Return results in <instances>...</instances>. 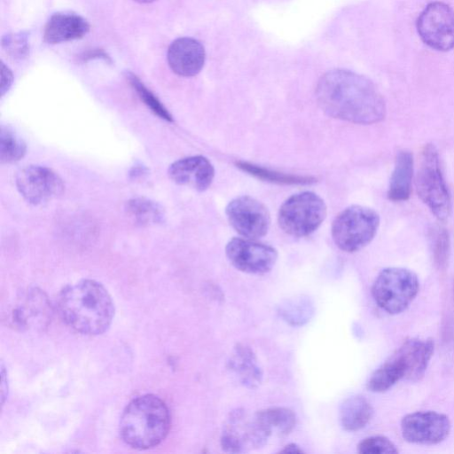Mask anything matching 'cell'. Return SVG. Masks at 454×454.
<instances>
[{"label": "cell", "instance_id": "17", "mask_svg": "<svg viewBox=\"0 0 454 454\" xmlns=\"http://www.w3.org/2000/svg\"><path fill=\"white\" fill-rule=\"evenodd\" d=\"M89 29V23L82 17L74 13L58 12L47 21L43 39L51 44L72 41L84 36Z\"/></svg>", "mask_w": 454, "mask_h": 454}, {"label": "cell", "instance_id": "7", "mask_svg": "<svg viewBox=\"0 0 454 454\" xmlns=\"http://www.w3.org/2000/svg\"><path fill=\"white\" fill-rule=\"evenodd\" d=\"M419 290L417 275L405 268L388 267L376 277L372 294L377 305L390 315L403 312Z\"/></svg>", "mask_w": 454, "mask_h": 454}, {"label": "cell", "instance_id": "33", "mask_svg": "<svg viewBox=\"0 0 454 454\" xmlns=\"http://www.w3.org/2000/svg\"><path fill=\"white\" fill-rule=\"evenodd\" d=\"M453 290H454V285H453Z\"/></svg>", "mask_w": 454, "mask_h": 454}, {"label": "cell", "instance_id": "1", "mask_svg": "<svg viewBox=\"0 0 454 454\" xmlns=\"http://www.w3.org/2000/svg\"><path fill=\"white\" fill-rule=\"evenodd\" d=\"M316 98L322 111L335 119L367 125L386 116V103L376 85L349 70L333 69L323 74Z\"/></svg>", "mask_w": 454, "mask_h": 454}, {"label": "cell", "instance_id": "11", "mask_svg": "<svg viewBox=\"0 0 454 454\" xmlns=\"http://www.w3.org/2000/svg\"><path fill=\"white\" fill-rule=\"evenodd\" d=\"M227 219L231 227L243 238L255 239L263 237L270 225L267 207L250 196L235 198L226 207Z\"/></svg>", "mask_w": 454, "mask_h": 454}, {"label": "cell", "instance_id": "3", "mask_svg": "<svg viewBox=\"0 0 454 454\" xmlns=\"http://www.w3.org/2000/svg\"><path fill=\"white\" fill-rule=\"evenodd\" d=\"M170 427L166 403L154 395L133 399L122 412L120 433L123 441L135 449L145 450L161 442Z\"/></svg>", "mask_w": 454, "mask_h": 454}, {"label": "cell", "instance_id": "21", "mask_svg": "<svg viewBox=\"0 0 454 454\" xmlns=\"http://www.w3.org/2000/svg\"><path fill=\"white\" fill-rule=\"evenodd\" d=\"M373 409L363 395H356L345 399L340 407L339 418L342 428L355 432L364 428L371 420Z\"/></svg>", "mask_w": 454, "mask_h": 454}, {"label": "cell", "instance_id": "16", "mask_svg": "<svg viewBox=\"0 0 454 454\" xmlns=\"http://www.w3.org/2000/svg\"><path fill=\"white\" fill-rule=\"evenodd\" d=\"M205 50L196 39L181 37L172 42L168 50V62L174 73L190 77L200 72L205 62Z\"/></svg>", "mask_w": 454, "mask_h": 454}, {"label": "cell", "instance_id": "8", "mask_svg": "<svg viewBox=\"0 0 454 454\" xmlns=\"http://www.w3.org/2000/svg\"><path fill=\"white\" fill-rule=\"evenodd\" d=\"M327 213L324 200L312 192L294 194L280 207L279 227L293 237H306L324 222Z\"/></svg>", "mask_w": 454, "mask_h": 454}, {"label": "cell", "instance_id": "31", "mask_svg": "<svg viewBox=\"0 0 454 454\" xmlns=\"http://www.w3.org/2000/svg\"><path fill=\"white\" fill-rule=\"evenodd\" d=\"M281 453H303V450L296 443L291 442L283 447Z\"/></svg>", "mask_w": 454, "mask_h": 454}, {"label": "cell", "instance_id": "29", "mask_svg": "<svg viewBox=\"0 0 454 454\" xmlns=\"http://www.w3.org/2000/svg\"><path fill=\"white\" fill-rule=\"evenodd\" d=\"M398 451L396 445L382 435L364 438L357 445V452L361 454H395Z\"/></svg>", "mask_w": 454, "mask_h": 454}, {"label": "cell", "instance_id": "18", "mask_svg": "<svg viewBox=\"0 0 454 454\" xmlns=\"http://www.w3.org/2000/svg\"><path fill=\"white\" fill-rule=\"evenodd\" d=\"M14 319L24 327H42L51 317L46 296L36 289L29 290L17 304Z\"/></svg>", "mask_w": 454, "mask_h": 454}, {"label": "cell", "instance_id": "9", "mask_svg": "<svg viewBox=\"0 0 454 454\" xmlns=\"http://www.w3.org/2000/svg\"><path fill=\"white\" fill-rule=\"evenodd\" d=\"M270 434L259 422L255 413L236 409L226 419L220 437L225 452L242 453L256 450L266 444Z\"/></svg>", "mask_w": 454, "mask_h": 454}, {"label": "cell", "instance_id": "4", "mask_svg": "<svg viewBox=\"0 0 454 454\" xmlns=\"http://www.w3.org/2000/svg\"><path fill=\"white\" fill-rule=\"evenodd\" d=\"M434 350L432 339L405 340L371 375L367 387L374 393L390 389L401 380L417 381L425 374Z\"/></svg>", "mask_w": 454, "mask_h": 454}, {"label": "cell", "instance_id": "5", "mask_svg": "<svg viewBox=\"0 0 454 454\" xmlns=\"http://www.w3.org/2000/svg\"><path fill=\"white\" fill-rule=\"evenodd\" d=\"M415 184L421 200L440 221H445L451 212L450 194L444 180L438 151L427 144L421 153Z\"/></svg>", "mask_w": 454, "mask_h": 454}, {"label": "cell", "instance_id": "12", "mask_svg": "<svg viewBox=\"0 0 454 454\" xmlns=\"http://www.w3.org/2000/svg\"><path fill=\"white\" fill-rule=\"evenodd\" d=\"M229 262L239 270L254 275L272 270L278 260L277 250L247 238H233L225 247Z\"/></svg>", "mask_w": 454, "mask_h": 454}, {"label": "cell", "instance_id": "32", "mask_svg": "<svg viewBox=\"0 0 454 454\" xmlns=\"http://www.w3.org/2000/svg\"><path fill=\"white\" fill-rule=\"evenodd\" d=\"M134 1H137V2L142 3V4H146V3H151L154 0H134Z\"/></svg>", "mask_w": 454, "mask_h": 454}, {"label": "cell", "instance_id": "14", "mask_svg": "<svg viewBox=\"0 0 454 454\" xmlns=\"http://www.w3.org/2000/svg\"><path fill=\"white\" fill-rule=\"evenodd\" d=\"M403 438L413 444L435 445L450 434L451 425L447 415L434 411H419L401 420Z\"/></svg>", "mask_w": 454, "mask_h": 454}, {"label": "cell", "instance_id": "24", "mask_svg": "<svg viewBox=\"0 0 454 454\" xmlns=\"http://www.w3.org/2000/svg\"><path fill=\"white\" fill-rule=\"evenodd\" d=\"M280 317L292 325H302L311 318L314 307L308 297L297 296L283 301L278 306Z\"/></svg>", "mask_w": 454, "mask_h": 454}, {"label": "cell", "instance_id": "28", "mask_svg": "<svg viewBox=\"0 0 454 454\" xmlns=\"http://www.w3.org/2000/svg\"><path fill=\"white\" fill-rule=\"evenodd\" d=\"M429 239L435 264L439 268L445 267L450 251L448 231L441 226H435L430 230Z\"/></svg>", "mask_w": 454, "mask_h": 454}, {"label": "cell", "instance_id": "26", "mask_svg": "<svg viewBox=\"0 0 454 454\" xmlns=\"http://www.w3.org/2000/svg\"><path fill=\"white\" fill-rule=\"evenodd\" d=\"M27 152L25 142L12 129L2 127L0 131V160L14 163L21 160Z\"/></svg>", "mask_w": 454, "mask_h": 454}, {"label": "cell", "instance_id": "19", "mask_svg": "<svg viewBox=\"0 0 454 454\" xmlns=\"http://www.w3.org/2000/svg\"><path fill=\"white\" fill-rule=\"evenodd\" d=\"M229 369L247 388H256L262 380V371L257 357L248 346L237 344L228 361Z\"/></svg>", "mask_w": 454, "mask_h": 454}, {"label": "cell", "instance_id": "20", "mask_svg": "<svg viewBox=\"0 0 454 454\" xmlns=\"http://www.w3.org/2000/svg\"><path fill=\"white\" fill-rule=\"evenodd\" d=\"M413 166V155L410 151L402 150L397 153L387 192V197L390 200L400 202L410 198Z\"/></svg>", "mask_w": 454, "mask_h": 454}, {"label": "cell", "instance_id": "27", "mask_svg": "<svg viewBox=\"0 0 454 454\" xmlns=\"http://www.w3.org/2000/svg\"><path fill=\"white\" fill-rule=\"evenodd\" d=\"M127 78L138 98L157 116L167 121H172L173 118L168 109L160 103L156 96L149 90L145 84L133 74H128Z\"/></svg>", "mask_w": 454, "mask_h": 454}, {"label": "cell", "instance_id": "2", "mask_svg": "<svg viewBox=\"0 0 454 454\" xmlns=\"http://www.w3.org/2000/svg\"><path fill=\"white\" fill-rule=\"evenodd\" d=\"M57 306L59 315L70 327L88 335L106 331L114 314L107 290L91 279L65 287L59 295Z\"/></svg>", "mask_w": 454, "mask_h": 454}, {"label": "cell", "instance_id": "30", "mask_svg": "<svg viewBox=\"0 0 454 454\" xmlns=\"http://www.w3.org/2000/svg\"><path fill=\"white\" fill-rule=\"evenodd\" d=\"M13 80L12 71L6 67L4 63H2V71H1V96H4L10 87L12 86Z\"/></svg>", "mask_w": 454, "mask_h": 454}, {"label": "cell", "instance_id": "10", "mask_svg": "<svg viewBox=\"0 0 454 454\" xmlns=\"http://www.w3.org/2000/svg\"><path fill=\"white\" fill-rule=\"evenodd\" d=\"M416 27L430 48L447 51L454 48V11L443 2H432L420 12Z\"/></svg>", "mask_w": 454, "mask_h": 454}, {"label": "cell", "instance_id": "13", "mask_svg": "<svg viewBox=\"0 0 454 454\" xmlns=\"http://www.w3.org/2000/svg\"><path fill=\"white\" fill-rule=\"evenodd\" d=\"M15 183L20 195L33 205L49 202L62 195L65 190L63 180L55 171L37 165L20 169Z\"/></svg>", "mask_w": 454, "mask_h": 454}, {"label": "cell", "instance_id": "6", "mask_svg": "<svg viewBox=\"0 0 454 454\" xmlns=\"http://www.w3.org/2000/svg\"><path fill=\"white\" fill-rule=\"evenodd\" d=\"M380 215L372 208L352 205L342 210L332 224V237L342 251L354 253L366 247L375 237Z\"/></svg>", "mask_w": 454, "mask_h": 454}, {"label": "cell", "instance_id": "15", "mask_svg": "<svg viewBox=\"0 0 454 454\" xmlns=\"http://www.w3.org/2000/svg\"><path fill=\"white\" fill-rule=\"evenodd\" d=\"M168 174L174 183L203 192L211 185L215 168L206 157L196 155L173 162Z\"/></svg>", "mask_w": 454, "mask_h": 454}, {"label": "cell", "instance_id": "23", "mask_svg": "<svg viewBox=\"0 0 454 454\" xmlns=\"http://www.w3.org/2000/svg\"><path fill=\"white\" fill-rule=\"evenodd\" d=\"M125 210L136 223L143 226L160 223L164 218L162 207L145 198L129 200L126 203Z\"/></svg>", "mask_w": 454, "mask_h": 454}, {"label": "cell", "instance_id": "22", "mask_svg": "<svg viewBox=\"0 0 454 454\" xmlns=\"http://www.w3.org/2000/svg\"><path fill=\"white\" fill-rule=\"evenodd\" d=\"M255 415L270 435L285 436L295 427L297 418L295 413L286 407H270L255 412Z\"/></svg>", "mask_w": 454, "mask_h": 454}, {"label": "cell", "instance_id": "25", "mask_svg": "<svg viewBox=\"0 0 454 454\" xmlns=\"http://www.w3.org/2000/svg\"><path fill=\"white\" fill-rule=\"evenodd\" d=\"M236 166L244 172L249 173L250 175L259 179L277 184H310L315 181V178L311 176L287 175L274 170H270L245 161H238L236 162Z\"/></svg>", "mask_w": 454, "mask_h": 454}]
</instances>
